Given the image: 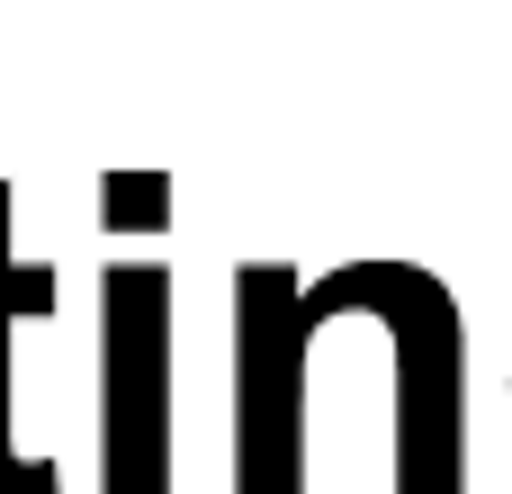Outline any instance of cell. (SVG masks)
<instances>
[{
  "mask_svg": "<svg viewBox=\"0 0 512 494\" xmlns=\"http://www.w3.org/2000/svg\"><path fill=\"white\" fill-rule=\"evenodd\" d=\"M162 333H171V279L162 270H108V494H162Z\"/></svg>",
  "mask_w": 512,
  "mask_h": 494,
  "instance_id": "obj_1",
  "label": "cell"
},
{
  "mask_svg": "<svg viewBox=\"0 0 512 494\" xmlns=\"http://www.w3.org/2000/svg\"><path fill=\"white\" fill-rule=\"evenodd\" d=\"M18 315H54V270L9 261V189H0V494H54V468L18 459L9 441V324Z\"/></svg>",
  "mask_w": 512,
  "mask_h": 494,
  "instance_id": "obj_2",
  "label": "cell"
}]
</instances>
